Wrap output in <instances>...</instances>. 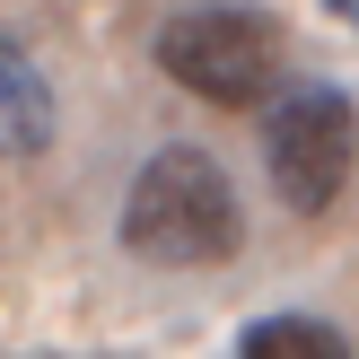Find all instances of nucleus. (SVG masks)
Listing matches in <instances>:
<instances>
[{"instance_id": "nucleus-1", "label": "nucleus", "mask_w": 359, "mask_h": 359, "mask_svg": "<svg viewBox=\"0 0 359 359\" xmlns=\"http://www.w3.org/2000/svg\"><path fill=\"white\" fill-rule=\"evenodd\" d=\"M245 237L237 219V184L210 149H158L149 167L132 175V202H123V245L140 263H228Z\"/></svg>"}, {"instance_id": "nucleus-2", "label": "nucleus", "mask_w": 359, "mask_h": 359, "mask_svg": "<svg viewBox=\"0 0 359 359\" xmlns=\"http://www.w3.org/2000/svg\"><path fill=\"white\" fill-rule=\"evenodd\" d=\"M158 70L175 88L210 105H255L280 70V27L263 9H237V0H202V9H175L158 27Z\"/></svg>"}, {"instance_id": "nucleus-3", "label": "nucleus", "mask_w": 359, "mask_h": 359, "mask_svg": "<svg viewBox=\"0 0 359 359\" xmlns=\"http://www.w3.org/2000/svg\"><path fill=\"white\" fill-rule=\"evenodd\" d=\"M351 158H359V123L342 88H290L263 123V167H272L280 202L290 210H333V193L351 184Z\"/></svg>"}, {"instance_id": "nucleus-4", "label": "nucleus", "mask_w": 359, "mask_h": 359, "mask_svg": "<svg viewBox=\"0 0 359 359\" xmlns=\"http://www.w3.org/2000/svg\"><path fill=\"white\" fill-rule=\"evenodd\" d=\"M53 140V79L0 35V158H35Z\"/></svg>"}, {"instance_id": "nucleus-5", "label": "nucleus", "mask_w": 359, "mask_h": 359, "mask_svg": "<svg viewBox=\"0 0 359 359\" xmlns=\"http://www.w3.org/2000/svg\"><path fill=\"white\" fill-rule=\"evenodd\" d=\"M237 359H351V342L325 325V316H263L237 342Z\"/></svg>"}]
</instances>
